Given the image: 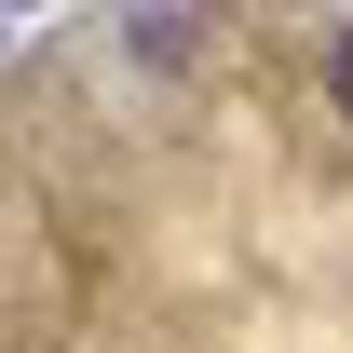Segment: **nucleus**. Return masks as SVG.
<instances>
[{"label": "nucleus", "mask_w": 353, "mask_h": 353, "mask_svg": "<svg viewBox=\"0 0 353 353\" xmlns=\"http://www.w3.org/2000/svg\"><path fill=\"white\" fill-rule=\"evenodd\" d=\"M326 95H340V123H353V28H326Z\"/></svg>", "instance_id": "1"}]
</instances>
